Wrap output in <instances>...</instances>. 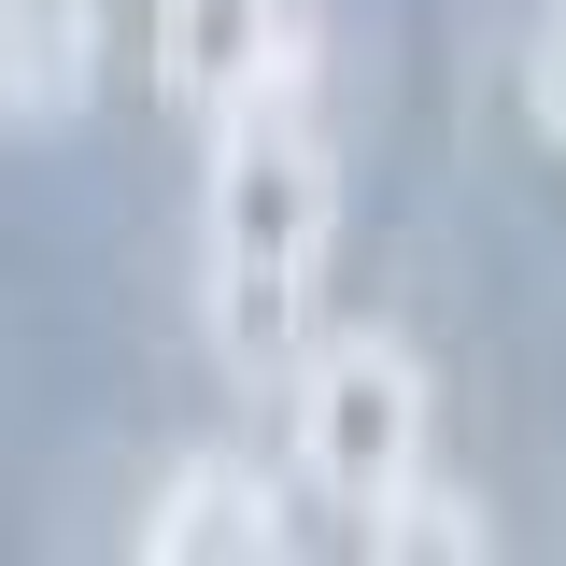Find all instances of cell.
Returning <instances> with one entry per match:
<instances>
[{
    "label": "cell",
    "instance_id": "1",
    "mask_svg": "<svg viewBox=\"0 0 566 566\" xmlns=\"http://www.w3.org/2000/svg\"><path fill=\"white\" fill-rule=\"evenodd\" d=\"M326 241H340V156L297 114V85L255 99L241 128H212V354L241 382H283V354L312 326V283H326Z\"/></svg>",
    "mask_w": 566,
    "mask_h": 566
},
{
    "label": "cell",
    "instance_id": "2",
    "mask_svg": "<svg viewBox=\"0 0 566 566\" xmlns=\"http://www.w3.org/2000/svg\"><path fill=\"white\" fill-rule=\"evenodd\" d=\"M297 468L340 510H382V495L424 468V368L397 326H326L297 340Z\"/></svg>",
    "mask_w": 566,
    "mask_h": 566
},
{
    "label": "cell",
    "instance_id": "3",
    "mask_svg": "<svg viewBox=\"0 0 566 566\" xmlns=\"http://www.w3.org/2000/svg\"><path fill=\"white\" fill-rule=\"evenodd\" d=\"M156 71L199 128H241L297 85V0H156Z\"/></svg>",
    "mask_w": 566,
    "mask_h": 566
},
{
    "label": "cell",
    "instance_id": "4",
    "mask_svg": "<svg viewBox=\"0 0 566 566\" xmlns=\"http://www.w3.org/2000/svg\"><path fill=\"white\" fill-rule=\"evenodd\" d=\"M283 553V482L241 453H185L142 510V566H270Z\"/></svg>",
    "mask_w": 566,
    "mask_h": 566
},
{
    "label": "cell",
    "instance_id": "5",
    "mask_svg": "<svg viewBox=\"0 0 566 566\" xmlns=\"http://www.w3.org/2000/svg\"><path fill=\"white\" fill-rule=\"evenodd\" d=\"M99 85V0H0V128H71Z\"/></svg>",
    "mask_w": 566,
    "mask_h": 566
},
{
    "label": "cell",
    "instance_id": "6",
    "mask_svg": "<svg viewBox=\"0 0 566 566\" xmlns=\"http://www.w3.org/2000/svg\"><path fill=\"white\" fill-rule=\"evenodd\" d=\"M354 538H368V566H468V553H495V524L453 482H424V468L382 495V510H354Z\"/></svg>",
    "mask_w": 566,
    "mask_h": 566
},
{
    "label": "cell",
    "instance_id": "7",
    "mask_svg": "<svg viewBox=\"0 0 566 566\" xmlns=\"http://www.w3.org/2000/svg\"><path fill=\"white\" fill-rule=\"evenodd\" d=\"M524 128L566 156V0L538 14V29H524Z\"/></svg>",
    "mask_w": 566,
    "mask_h": 566
}]
</instances>
